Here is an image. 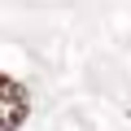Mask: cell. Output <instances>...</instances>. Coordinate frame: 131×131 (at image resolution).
Listing matches in <instances>:
<instances>
[{
  "label": "cell",
  "mask_w": 131,
  "mask_h": 131,
  "mask_svg": "<svg viewBox=\"0 0 131 131\" xmlns=\"http://www.w3.org/2000/svg\"><path fill=\"white\" fill-rule=\"evenodd\" d=\"M0 92H5V118H0V131H18L22 118H26V109H31V96H26V88H22L13 74L0 79Z\"/></svg>",
  "instance_id": "1"
}]
</instances>
